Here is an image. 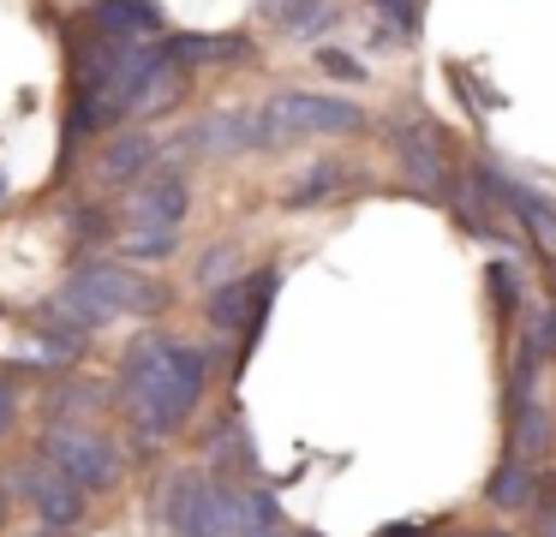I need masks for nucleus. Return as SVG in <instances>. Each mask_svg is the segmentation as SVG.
Listing matches in <instances>:
<instances>
[{
    "label": "nucleus",
    "mask_w": 556,
    "mask_h": 537,
    "mask_svg": "<svg viewBox=\"0 0 556 537\" xmlns=\"http://www.w3.org/2000/svg\"><path fill=\"white\" fill-rule=\"evenodd\" d=\"M210 394V353L180 334H138L121 358V406L132 418L138 442L156 448V442H174L180 430H192L198 406Z\"/></svg>",
    "instance_id": "1"
},
{
    "label": "nucleus",
    "mask_w": 556,
    "mask_h": 537,
    "mask_svg": "<svg viewBox=\"0 0 556 537\" xmlns=\"http://www.w3.org/2000/svg\"><path fill=\"white\" fill-rule=\"evenodd\" d=\"M162 525L174 537H276L281 508L257 484L216 477L210 465H180L162 489Z\"/></svg>",
    "instance_id": "2"
},
{
    "label": "nucleus",
    "mask_w": 556,
    "mask_h": 537,
    "mask_svg": "<svg viewBox=\"0 0 556 537\" xmlns=\"http://www.w3.org/2000/svg\"><path fill=\"white\" fill-rule=\"evenodd\" d=\"M162 310H168V293H162L156 274L114 263V257H85L54 293V305H42V334L90 341L114 317H162Z\"/></svg>",
    "instance_id": "3"
},
{
    "label": "nucleus",
    "mask_w": 556,
    "mask_h": 537,
    "mask_svg": "<svg viewBox=\"0 0 556 537\" xmlns=\"http://www.w3.org/2000/svg\"><path fill=\"white\" fill-rule=\"evenodd\" d=\"M186 209H192V186H186V167L162 162L156 174L144 179V186H132V209H126V233H121L126 257H138V263H162V257H174Z\"/></svg>",
    "instance_id": "4"
},
{
    "label": "nucleus",
    "mask_w": 556,
    "mask_h": 537,
    "mask_svg": "<svg viewBox=\"0 0 556 537\" xmlns=\"http://www.w3.org/2000/svg\"><path fill=\"white\" fill-rule=\"evenodd\" d=\"M353 131H365V107L348 95L288 90L269 107H257V150H281L300 138H353Z\"/></svg>",
    "instance_id": "5"
},
{
    "label": "nucleus",
    "mask_w": 556,
    "mask_h": 537,
    "mask_svg": "<svg viewBox=\"0 0 556 537\" xmlns=\"http://www.w3.org/2000/svg\"><path fill=\"white\" fill-rule=\"evenodd\" d=\"M37 460H49L54 472H61L66 484H78L85 496H109V489H121V477H126L121 442L102 436V430H90V424H49L42 430Z\"/></svg>",
    "instance_id": "6"
},
{
    "label": "nucleus",
    "mask_w": 556,
    "mask_h": 537,
    "mask_svg": "<svg viewBox=\"0 0 556 537\" xmlns=\"http://www.w3.org/2000/svg\"><path fill=\"white\" fill-rule=\"evenodd\" d=\"M13 496H25V508L37 513L42 532H73V525H85V513H90L85 489L66 484V477L54 472L49 460H37V453L13 465Z\"/></svg>",
    "instance_id": "7"
},
{
    "label": "nucleus",
    "mask_w": 556,
    "mask_h": 537,
    "mask_svg": "<svg viewBox=\"0 0 556 537\" xmlns=\"http://www.w3.org/2000/svg\"><path fill=\"white\" fill-rule=\"evenodd\" d=\"M472 191H479L491 209L515 215V221L527 227L532 239H539V245H556V203L544 197V191H532V186H520V179H508L503 167H491V162L472 167Z\"/></svg>",
    "instance_id": "8"
},
{
    "label": "nucleus",
    "mask_w": 556,
    "mask_h": 537,
    "mask_svg": "<svg viewBox=\"0 0 556 537\" xmlns=\"http://www.w3.org/2000/svg\"><path fill=\"white\" fill-rule=\"evenodd\" d=\"M85 24L97 42H114V48H150L168 36V18H162L156 0H90Z\"/></svg>",
    "instance_id": "9"
},
{
    "label": "nucleus",
    "mask_w": 556,
    "mask_h": 537,
    "mask_svg": "<svg viewBox=\"0 0 556 537\" xmlns=\"http://www.w3.org/2000/svg\"><path fill=\"white\" fill-rule=\"evenodd\" d=\"M389 143H395L401 167L413 174V186L425 191V197H448V155H443V131H437V119H407V126H389Z\"/></svg>",
    "instance_id": "10"
},
{
    "label": "nucleus",
    "mask_w": 556,
    "mask_h": 537,
    "mask_svg": "<svg viewBox=\"0 0 556 537\" xmlns=\"http://www.w3.org/2000/svg\"><path fill=\"white\" fill-rule=\"evenodd\" d=\"M162 167V143H156V131H121L114 143H102V155H97V179L102 186H144L150 174Z\"/></svg>",
    "instance_id": "11"
},
{
    "label": "nucleus",
    "mask_w": 556,
    "mask_h": 537,
    "mask_svg": "<svg viewBox=\"0 0 556 537\" xmlns=\"http://www.w3.org/2000/svg\"><path fill=\"white\" fill-rule=\"evenodd\" d=\"M503 430H508V453H520L532 465L556 448L551 412L539 406V394H503Z\"/></svg>",
    "instance_id": "12"
},
{
    "label": "nucleus",
    "mask_w": 556,
    "mask_h": 537,
    "mask_svg": "<svg viewBox=\"0 0 556 537\" xmlns=\"http://www.w3.org/2000/svg\"><path fill=\"white\" fill-rule=\"evenodd\" d=\"M168 42V54L180 60V66H240V60H252V36L245 30H192V36H162Z\"/></svg>",
    "instance_id": "13"
},
{
    "label": "nucleus",
    "mask_w": 556,
    "mask_h": 537,
    "mask_svg": "<svg viewBox=\"0 0 556 537\" xmlns=\"http://www.w3.org/2000/svg\"><path fill=\"white\" fill-rule=\"evenodd\" d=\"M204 460H210V472H216V477H228V472L257 477V448H252V436H245L240 412H222L216 424H210V436H204Z\"/></svg>",
    "instance_id": "14"
},
{
    "label": "nucleus",
    "mask_w": 556,
    "mask_h": 537,
    "mask_svg": "<svg viewBox=\"0 0 556 537\" xmlns=\"http://www.w3.org/2000/svg\"><path fill=\"white\" fill-rule=\"evenodd\" d=\"M264 12H276V24H281L288 42H324V36L341 24L336 0H264Z\"/></svg>",
    "instance_id": "15"
},
{
    "label": "nucleus",
    "mask_w": 556,
    "mask_h": 537,
    "mask_svg": "<svg viewBox=\"0 0 556 537\" xmlns=\"http://www.w3.org/2000/svg\"><path fill=\"white\" fill-rule=\"evenodd\" d=\"M186 143L204 155H233V150H257V114H210L186 131Z\"/></svg>",
    "instance_id": "16"
},
{
    "label": "nucleus",
    "mask_w": 556,
    "mask_h": 537,
    "mask_svg": "<svg viewBox=\"0 0 556 537\" xmlns=\"http://www.w3.org/2000/svg\"><path fill=\"white\" fill-rule=\"evenodd\" d=\"M532 489H539V465H532V460H520V453H508V448H503V460H496L491 484H484V501H491L496 513H527Z\"/></svg>",
    "instance_id": "17"
},
{
    "label": "nucleus",
    "mask_w": 556,
    "mask_h": 537,
    "mask_svg": "<svg viewBox=\"0 0 556 537\" xmlns=\"http://www.w3.org/2000/svg\"><path fill=\"white\" fill-rule=\"evenodd\" d=\"M348 186H353V167H341V162H312L288 191H281V203H288V209H312V203H329L336 191H348Z\"/></svg>",
    "instance_id": "18"
},
{
    "label": "nucleus",
    "mask_w": 556,
    "mask_h": 537,
    "mask_svg": "<svg viewBox=\"0 0 556 537\" xmlns=\"http://www.w3.org/2000/svg\"><path fill=\"white\" fill-rule=\"evenodd\" d=\"M484 286H491V305H496L503 322H515L520 310H527V286H520L515 263H491V269H484Z\"/></svg>",
    "instance_id": "19"
},
{
    "label": "nucleus",
    "mask_w": 556,
    "mask_h": 537,
    "mask_svg": "<svg viewBox=\"0 0 556 537\" xmlns=\"http://www.w3.org/2000/svg\"><path fill=\"white\" fill-rule=\"evenodd\" d=\"M527 525H532V537H556V472L551 465H539V489L527 501Z\"/></svg>",
    "instance_id": "20"
},
{
    "label": "nucleus",
    "mask_w": 556,
    "mask_h": 537,
    "mask_svg": "<svg viewBox=\"0 0 556 537\" xmlns=\"http://www.w3.org/2000/svg\"><path fill=\"white\" fill-rule=\"evenodd\" d=\"M228 281H240V245H210L204 251V263H198V286H228Z\"/></svg>",
    "instance_id": "21"
},
{
    "label": "nucleus",
    "mask_w": 556,
    "mask_h": 537,
    "mask_svg": "<svg viewBox=\"0 0 556 537\" xmlns=\"http://www.w3.org/2000/svg\"><path fill=\"white\" fill-rule=\"evenodd\" d=\"M317 66H324L329 78H341V84H365V66L348 54V48H317Z\"/></svg>",
    "instance_id": "22"
},
{
    "label": "nucleus",
    "mask_w": 556,
    "mask_h": 537,
    "mask_svg": "<svg viewBox=\"0 0 556 537\" xmlns=\"http://www.w3.org/2000/svg\"><path fill=\"white\" fill-rule=\"evenodd\" d=\"M371 7H377V18H383V24H395L401 36H413V30H419V0H371Z\"/></svg>",
    "instance_id": "23"
},
{
    "label": "nucleus",
    "mask_w": 556,
    "mask_h": 537,
    "mask_svg": "<svg viewBox=\"0 0 556 537\" xmlns=\"http://www.w3.org/2000/svg\"><path fill=\"white\" fill-rule=\"evenodd\" d=\"M114 233V227H109V209H102V203H97V209H90V203H85V209H73V239H109Z\"/></svg>",
    "instance_id": "24"
},
{
    "label": "nucleus",
    "mask_w": 556,
    "mask_h": 537,
    "mask_svg": "<svg viewBox=\"0 0 556 537\" xmlns=\"http://www.w3.org/2000/svg\"><path fill=\"white\" fill-rule=\"evenodd\" d=\"M7 430H18V388H13V376L0 370V436Z\"/></svg>",
    "instance_id": "25"
},
{
    "label": "nucleus",
    "mask_w": 556,
    "mask_h": 537,
    "mask_svg": "<svg viewBox=\"0 0 556 537\" xmlns=\"http://www.w3.org/2000/svg\"><path fill=\"white\" fill-rule=\"evenodd\" d=\"M13 513V484H0V520Z\"/></svg>",
    "instance_id": "26"
},
{
    "label": "nucleus",
    "mask_w": 556,
    "mask_h": 537,
    "mask_svg": "<svg viewBox=\"0 0 556 537\" xmlns=\"http://www.w3.org/2000/svg\"><path fill=\"white\" fill-rule=\"evenodd\" d=\"M460 537H515V532H496V525H484V532H460Z\"/></svg>",
    "instance_id": "27"
},
{
    "label": "nucleus",
    "mask_w": 556,
    "mask_h": 537,
    "mask_svg": "<svg viewBox=\"0 0 556 537\" xmlns=\"http://www.w3.org/2000/svg\"><path fill=\"white\" fill-rule=\"evenodd\" d=\"M7 191H13V179H7V167H0V197H7Z\"/></svg>",
    "instance_id": "28"
},
{
    "label": "nucleus",
    "mask_w": 556,
    "mask_h": 537,
    "mask_svg": "<svg viewBox=\"0 0 556 537\" xmlns=\"http://www.w3.org/2000/svg\"><path fill=\"white\" fill-rule=\"evenodd\" d=\"M293 537H329V532H317V525H305V532H293Z\"/></svg>",
    "instance_id": "29"
},
{
    "label": "nucleus",
    "mask_w": 556,
    "mask_h": 537,
    "mask_svg": "<svg viewBox=\"0 0 556 537\" xmlns=\"http://www.w3.org/2000/svg\"><path fill=\"white\" fill-rule=\"evenodd\" d=\"M30 537H73V532H42V525H37V532H30Z\"/></svg>",
    "instance_id": "30"
}]
</instances>
